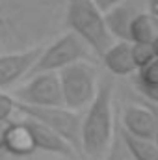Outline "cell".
Returning a JSON list of instances; mask_svg holds the SVG:
<instances>
[{"mask_svg": "<svg viewBox=\"0 0 158 160\" xmlns=\"http://www.w3.org/2000/svg\"><path fill=\"white\" fill-rule=\"evenodd\" d=\"M138 91L145 97L147 102L158 104V86H136Z\"/></svg>", "mask_w": 158, "mask_h": 160, "instance_id": "cell-20", "label": "cell"}, {"mask_svg": "<svg viewBox=\"0 0 158 160\" xmlns=\"http://www.w3.org/2000/svg\"><path fill=\"white\" fill-rule=\"evenodd\" d=\"M95 4H97V8L104 13L106 9H110L112 6H116V4H119V2H125V0H93Z\"/></svg>", "mask_w": 158, "mask_h": 160, "instance_id": "cell-22", "label": "cell"}, {"mask_svg": "<svg viewBox=\"0 0 158 160\" xmlns=\"http://www.w3.org/2000/svg\"><path fill=\"white\" fill-rule=\"evenodd\" d=\"M15 99L9 93L0 91V121H9L15 112Z\"/></svg>", "mask_w": 158, "mask_h": 160, "instance_id": "cell-19", "label": "cell"}, {"mask_svg": "<svg viewBox=\"0 0 158 160\" xmlns=\"http://www.w3.org/2000/svg\"><path fill=\"white\" fill-rule=\"evenodd\" d=\"M11 95L21 104L63 106L58 73H36V75H30L28 80L21 88H17Z\"/></svg>", "mask_w": 158, "mask_h": 160, "instance_id": "cell-7", "label": "cell"}, {"mask_svg": "<svg viewBox=\"0 0 158 160\" xmlns=\"http://www.w3.org/2000/svg\"><path fill=\"white\" fill-rule=\"evenodd\" d=\"M9 121H0V151H4V136H6V130H7Z\"/></svg>", "mask_w": 158, "mask_h": 160, "instance_id": "cell-23", "label": "cell"}, {"mask_svg": "<svg viewBox=\"0 0 158 160\" xmlns=\"http://www.w3.org/2000/svg\"><path fill=\"white\" fill-rule=\"evenodd\" d=\"M130 52H132V60L136 65V71L143 65H147L155 56V48L153 43H130Z\"/></svg>", "mask_w": 158, "mask_h": 160, "instance_id": "cell-16", "label": "cell"}, {"mask_svg": "<svg viewBox=\"0 0 158 160\" xmlns=\"http://www.w3.org/2000/svg\"><path fill=\"white\" fill-rule=\"evenodd\" d=\"M45 11L37 0H0V54L41 45L48 22Z\"/></svg>", "mask_w": 158, "mask_h": 160, "instance_id": "cell-1", "label": "cell"}, {"mask_svg": "<svg viewBox=\"0 0 158 160\" xmlns=\"http://www.w3.org/2000/svg\"><path fill=\"white\" fill-rule=\"evenodd\" d=\"M65 22L69 30L78 36L99 58H102V54L114 43V38L110 36L104 22V13L93 0H67Z\"/></svg>", "mask_w": 158, "mask_h": 160, "instance_id": "cell-3", "label": "cell"}, {"mask_svg": "<svg viewBox=\"0 0 158 160\" xmlns=\"http://www.w3.org/2000/svg\"><path fill=\"white\" fill-rule=\"evenodd\" d=\"M89 56H91V50L87 48V45L73 32H67L58 39H54L50 45L43 47L28 77L36 73H58L71 63L89 60Z\"/></svg>", "mask_w": 158, "mask_h": 160, "instance_id": "cell-6", "label": "cell"}, {"mask_svg": "<svg viewBox=\"0 0 158 160\" xmlns=\"http://www.w3.org/2000/svg\"><path fill=\"white\" fill-rule=\"evenodd\" d=\"M101 60H102L104 67L116 77H130L136 73V65L132 60L128 41H114L112 47L102 54Z\"/></svg>", "mask_w": 158, "mask_h": 160, "instance_id": "cell-13", "label": "cell"}, {"mask_svg": "<svg viewBox=\"0 0 158 160\" xmlns=\"http://www.w3.org/2000/svg\"><path fill=\"white\" fill-rule=\"evenodd\" d=\"M153 48H155V56L158 58V36L155 38V41H153Z\"/></svg>", "mask_w": 158, "mask_h": 160, "instance_id": "cell-26", "label": "cell"}, {"mask_svg": "<svg viewBox=\"0 0 158 160\" xmlns=\"http://www.w3.org/2000/svg\"><path fill=\"white\" fill-rule=\"evenodd\" d=\"M141 9L130 0L119 2L104 11V22L114 41H128L130 43V22Z\"/></svg>", "mask_w": 158, "mask_h": 160, "instance_id": "cell-10", "label": "cell"}, {"mask_svg": "<svg viewBox=\"0 0 158 160\" xmlns=\"http://www.w3.org/2000/svg\"><path fill=\"white\" fill-rule=\"evenodd\" d=\"M149 13L155 17V21H156V24H158V0H151V11Z\"/></svg>", "mask_w": 158, "mask_h": 160, "instance_id": "cell-24", "label": "cell"}, {"mask_svg": "<svg viewBox=\"0 0 158 160\" xmlns=\"http://www.w3.org/2000/svg\"><path fill=\"white\" fill-rule=\"evenodd\" d=\"M117 130L121 140H123V145L130 157H134L136 160H158V145L155 140H143V138H136V136L125 132L119 127V119Z\"/></svg>", "mask_w": 158, "mask_h": 160, "instance_id": "cell-14", "label": "cell"}, {"mask_svg": "<svg viewBox=\"0 0 158 160\" xmlns=\"http://www.w3.org/2000/svg\"><path fill=\"white\" fill-rule=\"evenodd\" d=\"M136 86H158V58L136 71Z\"/></svg>", "mask_w": 158, "mask_h": 160, "instance_id": "cell-17", "label": "cell"}, {"mask_svg": "<svg viewBox=\"0 0 158 160\" xmlns=\"http://www.w3.org/2000/svg\"><path fill=\"white\" fill-rule=\"evenodd\" d=\"M24 125L28 127L32 138H34V145H36V151H45V153H52V155H58V157H65V158H77V151L62 138L58 136L54 130H50L48 127L41 125L39 121L32 119V118H24L22 116Z\"/></svg>", "mask_w": 158, "mask_h": 160, "instance_id": "cell-9", "label": "cell"}, {"mask_svg": "<svg viewBox=\"0 0 158 160\" xmlns=\"http://www.w3.org/2000/svg\"><path fill=\"white\" fill-rule=\"evenodd\" d=\"M15 108L24 118H32V119L39 121L41 125L48 127L50 130H54L77 151L78 157L82 155V140H80L82 116L80 112L69 110L65 106H30V104H21L17 101H15Z\"/></svg>", "mask_w": 158, "mask_h": 160, "instance_id": "cell-5", "label": "cell"}, {"mask_svg": "<svg viewBox=\"0 0 158 160\" xmlns=\"http://www.w3.org/2000/svg\"><path fill=\"white\" fill-rule=\"evenodd\" d=\"M121 128L136 138L155 140V118L145 104H130L123 110Z\"/></svg>", "mask_w": 158, "mask_h": 160, "instance_id": "cell-11", "label": "cell"}, {"mask_svg": "<svg viewBox=\"0 0 158 160\" xmlns=\"http://www.w3.org/2000/svg\"><path fill=\"white\" fill-rule=\"evenodd\" d=\"M116 132V116H114V82L104 78L99 82L97 93L89 106L86 108V116L82 118V153L89 157L106 155L112 138Z\"/></svg>", "mask_w": 158, "mask_h": 160, "instance_id": "cell-2", "label": "cell"}, {"mask_svg": "<svg viewBox=\"0 0 158 160\" xmlns=\"http://www.w3.org/2000/svg\"><path fill=\"white\" fill-rule=\"evenodd\" d=\"M58 78L65 108L80 112L89 106L99 88L97 67L89 60H82L63 67L62 71H58Z\"/></svg>", "mask_w": 158, "mask_h": 160, "instance_id": "cell-4", "label": "cell"}, {"mask_svg": "<svg viewBox=\"0 0 158 160\" xmlns=\"http://www.w3.org/2000/svg\"><path fill=\"white\" fill-rule=\"evenodd\" d=\"M43 50V45L17 50V52H2L0 54V89L13 86L17 80L28 77L32 65Z\"/></svg>", "mask_w": 158, "mask_h": 160, "instance_id": "cell-8", "label": "cell"}, {"mask_svg": "<svg viewBox=\"0 0 158 160\" xmlns=\"http://www.w3.org/2000/svg\"><path fill=\"white\" fill-rule=\"evenodd\" d=\"M0 160H15V158H11L6 151H0Z\"/></svg>", "mask_w": 158, "mask_h": 160, "instance_id": "cell-25", "label": "cell"}, {"mask_svg": "<svg viewBox=\"0 0 158 160\" xmlns=\"http://www.w3.org/2000/svg\"><path fill=\"white\" fill-rule=\"evenodd\" d=\"M4 151L11 157V158H26L32 157L36 153V145H34V138L28 130V127L24 125V121H9L6 136H4Z\"/></svg>", "mask_w": 158, "mask_h": 160, "instance_id": "cell-12", "label": "cell"}, {"mask_svg": "<svg viewBox=\"0 0 158 160\" xmlns=\"http://www.w3.org/2000/svg\"><path fill=\"white\" fill-rule=\"evenodd\" d=\"M158 36V24L149 11H140L130 22V43H153Z\"/></svg>", "mask_w": 158, "mask_h": 160, "instance_id": "cell-15", "label": "cell"}, {"mask_svg": "<svg viewBox=\"0 0 158 160\" xmlns=\"http://www.w3.org/2000/svg\"><path fill=\"white\" fill-rule=\"evenodd\" d=\"M149 110H151V114H153V118H155V142H156L158 145V104H153V102H143Z\"/></svg>", "mask_w": 158, "mask_h": 160, "instance_id": "cell-21", "label": "cell"}, {"mask_svg": "<svg viewBox=\"0 0 158 160\" xmlns=\"http://www.w3.org/2000/svg\"><path fill=\"white\" fill-rule=\"evenodd\" d=\"M116 125H117V123H116ZM125 157H126V149H125V145H123V140H121L119 130H117V127H116L112 143H110V147H108V151H106V158L104 160H125Z\"/></svg>", "mask_w": 158, "mask_h": 160, "instance_id": "cell-18", "label": "cell"}]
</instances>
